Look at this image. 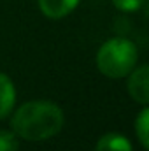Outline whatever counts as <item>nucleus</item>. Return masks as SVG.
<instances>
[{
  "instance_id": "nucleus-2",
  "label": "nucleus",
  "mask_w": 149,
  "mask_h": 151,
  "mask_svg": "<svg viewBox=\"0 0 149 151\" xmlns=\"http://www.w3.org/2000/svg\"><path fill=\"white\" fill-rule=\"evenodd\" d=\"M137 47L125 37H114L104 42L97 55V65L100 72L111 79L128 76L137 65Z\"/></svg>"
},
{
  "instance_id": "nucleus-8",
  "label": "nucleus",
  "mask_w": 149,
  "mask_h": 151,
  "mask_svg": "<svg viewBox=\"0 0 149 151\" xmlns=\"http://www.w3.org/2000/svg\"><path fill=\"white\" fill-rule=\"evenodd\" d=\"M18 148H19L18 135L14 132L0 130V151H18Z\"/></svg>"
},
{
  "instance_id": "nucleus-4",
  "label": "nucleus",
  "mask_w": 149,
  "mask_h": 151,
  "mask_svg": "<svg viewBox=\"0 0 149 151\" xmlns=\"http://www.w3.org/2000/svg\"><path fill=\"white\" fill-rule=\"evenodd\" d=\"M79 0H39V7L44 16L51 19H62L77 7Z\"/></svg>"
},
{
  "instance_id": "nucleus-7",
  "label": "nucleus",
  "mask_w": 149,
  "mask_h": 151,
  "mask_svg": "<svg viewBox=\"0 0 149 151\" xmlns=\"http://www.w3.org/2000/svg\"><path fill=\"white\" fill-rule=\"evenodd\" d=\"M135 132L144 150L149 148V109L144 107L135 119Z\"/></svg>"
},
{
  "instance_id": "nucleus-1",
  "label": "nucleus",
  "mask_w": 149,
  "mask_h": 151,
  "mask_svg": "<svg viewBox=\"0 0 149 151\" xmlns=\"http://www.w3.org/2000/svg\"><path fill=\"white\" fill-rule=\"evenodd\" d=\"M63 111L49 100H30L12 116V132L27 141H46L63 127Z\"/></svg>"
},
{
  "instance_id": "nucleus-9",
  "label": "nucleus",
  "mask_w": 149,
  "mask_h": 151,
  "mask_svg": "<svg viewBox=\"0 0 149 151\" xmlns=\"http://www.w3.org/2000/svg\"><path fill=\"white\" fill-rule=\"evenodd\" d=\"M146 0H112L114 7L119 9V11H125V12H133V11H139L142 5H144Z\"/></svg>"
},
{
  "instance_id": "nucleus-3",
  "label": "nucleus",
  "mask_w": 149,
  "mask_h": 151,
  "mask_svg": "<svg viewBox=\"0 0 149 151\" xmlns=\"http://www.w3.org/2000/svg\"><path fill=\"white\" fill-rule=\"evenodd\" d=\"M128 79V91L132 95V99L142 106H146L149 102V69L148 65H140L135 67L130 72Z\"/></svg>"
},
{
  "instance_id": "nucleus-6",
  "label": "nucleus",
  "mask_w": 149,
  "mask_h": 151,
  "mask_svg": "<svg viewBox=\"0 0 149 151\" xmlns=\"http://www.w3.org/2000/svg\"><path fill=\"white\" fill-rule=\"evenodd\" d=\"M95 151H133V150H132L130 141L125 135L111 132V134H105L98 139Z\"/></svg>"
},
{
  "instance_id": "nucleus-5",
  "label": "nucleus",
  "mask_w": 149,
  "mask_h": 151,
  "mask_svg": "<svg viewBox=\"0 0 149 151\" xmlns=\"http://www.w3.org/2000/svg\"><path fill=\"white\" fill-rule=\"evenodd\" d=\"M16 102V90L11 77L0 72V119L7 118Z\"/></svg>"
}]
</instances>
